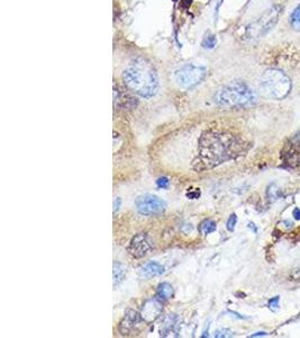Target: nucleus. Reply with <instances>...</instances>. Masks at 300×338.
Segmentation results:
<instances>
[{"label": "nucleus", "mask_w": 300, "mask_h": 338, "mask_svg": "<svg viewBox=\"0 0 300 338\" xmlns=\"http://www.w3.org/2000/svg\"><path fill=\"white\" fill-rule=\"evenodd\" d=\"M243 150L235 135L225 132H207L199 142L198 169H210L234 159Z\"/></svg>", "instance_id": "obj_1"}, {"label": "nucleus", "mask_w": 300, "mask_h": 338, "mask_svg": "<svg viewBox=\"0 0 300 338\" xmlns=\"http://www.w3.org/2000/svg\"><path fill=\"white\" fill-rule=\"evenodd\" d=\"M123 81L134 94L149 99L157 94L158 77L153 67L144 59H135L123 71Z\"/></svg>", "instance_id": "obj_2"}, {"label": "nucleus", "mask_w": 300, "mask_h": 338, "mask_svg": "<svg viewBox=\"0 0 300 338\" xmlns=\"http://www.w3.org/2000/svg\"><path fill=\"white\" fill-rule=\"evenodd\" d=\"M214 100L219 107L245 108L256 103V95L246 84L233 81L221 87L215 94Z\"/></svg>", "instance_id": "obj_3"}, {"label": "nucleus", "mask_w": 300, "mask_h": 338, "mask_svg": "<svg viewBox=\"0 0 300 338\" xmlns=\"http://www.w3.org/2000/svg\"><path fill=\"white\" fill-rule=\"evenodd\" d=\"M260 89L269 98L282 99L291 90V80L281 70L268 69L261 76Z\"/></svg>", "instance_id": "obj_4"}, {"label": "nucleus", "mask_w": 300, "mask_h": 338, "mask_svg": "<svg viewBox=\"0 0 300 338\" xmlns=\"http://www.w3.org/2000/svg\"><path fill=\"white\" fill-rule=\"evenodd\" d=\"M206 75V68L192 64L181 66L174 71V80L181 88H191L204 79Z\"/></svg>", "instance_id": "obj_5"}, {"label": "nucleus", "mask_w": 300, "mask_h": 338, "mask_svg": "<svg viewBox=\"0 0 300 338\" xmlns=\"http://www.w3.org/2000/svg\"><path fill=\"white\" fill-rule=\"evenodd\" d=\"M279 17V9L271 8L265 12L262 16L259 17L252 24H250L246 30V34L250 38H258L267 34L274 26Z\"/></svg>", "instance_id": "obj_6"}, {"label": "nucleus", "mask_w": 300, "mask_h": 338, "mask_svg": "<svg viewBox=\"0 0 300 338\" xmlns=\"http://www.w3.org/2000/svg\"><path fill=\"white\" fill-rule=\"evenodd\" d=\"M135 207L139 214L146 216H156L161 214L167 207L166 202L160 197L151 194L138 196L135 201Z\"/></svg>", "instance_id": "obj_7"}, {"label": "nucleus", "mask_w": 300, "mask_h": 338, "mask_svg": "<svg viewBox=\"0 0 300 338\" xmlns=\"http://www.w3.org/2000/svg\"><path fill=\"white\" fill-rule=\"evenodd\" d=\"M152 248V244L149 241L147 235L138 234L134 237L130 241L128 250L132 256L135 258H142L146 255Z\"/></svg>", "instance_id": "obj_8"}, {"label": "nucleus", "mask_w": 300, "mask_h": 338, "mask_svg": "<svg viewBox=\"0 0 300 338\" xmlns=\"http://www.w3.org/2000/svg\"><path fill=\"white\" fill-rule=\"evenodd\" d=\"M162 312V301L159 300L156 297L153 299H149L146 302L143 304L142 311H141V317L144 319L145 322H153L157 318L161 315Z\"/></svg>", "instance_id": "obj_9"}, {"label": "nucleus", "mask_w": 300, "mask_h": 338, "mask_svg": "<svg viewBox=\"0 0 300 338\" xmlns=\"http://www.w3.org/2000/svg\"><path fill=\"white\" fill-rule=\"evenodd\" d=\"M139 276L143 278H152L164 273V267L158 262H148L144 264L138 270Z\"/></svg>", "instance_id": "obj_10"}, {"label": "nucleus", "mask_w": 300, "mask_h": 338, "mask_svg": "<svg viewBox=\"0 0 300 338\" xmlns=\"http://www.w3.org/2000/svg\"><path fill=\"white\" fill-rule=\"evenodd\" d=\"M138 320V315L133 310L127 311L126 315L124 316L123 320L119 323V331L122 335H128L130 331L134 329L135 325Z\"/></svg>", "instance_id": "obj_11"}, {"label": "nucleus", "mask_w": 300, "mask_h": 338, "mask_svg": "<svg viewBox=\"0 0 300 338\" xmlns=\"http://www.w3.org/2000/svg\"><path fill=\"white\" fill-rule=\"evenodd\" d=\"M178 328V317L176 315H168L161 325V336L168 337L171 334L177 332Z\"/></svg>", "instance_id": "obj_12"}, {"label": "nucleus", "mask_w": 300, "mask_h": 338, "mask_svg": "<svg viewBox=\"0 0 300 338\" xmlns=\"http://www.w3.org/2000/svg\"><path fill=\"white\" fill-rule=\"evenodd\" d=\"M173 296V288L171 284H169L167 282H163L161 284H159V287L157 289V298L159 300L167 301L169 299H171Z\"/></svg>", "instance_id": "obj_13"}, {"label": "nucleus", "mask_w": 300, "mask_h": 338, "mask_svg": "<svg viewBox=\"0 0 300 338\" xmlns=\"http://www.w3.org/2000/svg\"><path fill=\"white\" fill-rule=\"evenodd\" d=\"M127 274V268L126 266H124L123 264L120 263H114V287L118 286L120 282H123V279L125 278Z\"/></svg>", "instance_id": "obj_14"}, {"label": "nucleus", "mask_w": 300, "mask_h": 338, "mask_svg": "<svg viewBox=\"0 0 300 338\" xmlns=\"http://www.w3.org/2000/svg\"><path fill=\"white\" fill-rule=\"evenodd\" d=\"M216 223L212 220H205V221H202L201 223L199 224V233L202 235V236H207V235H209L211 233H214V231L216 230Z\"/></svg>", "instance_id": "obj_15"}, {"label": "nucleus", "mask_w": 300, "mask_h": 338, "mask_svg": "<svg viewBox=\"0 0 300 338\" xmlns=\"http://www.w3.org/2000/svg\"><path fill=\"white\" fill-rule=\"evenodd\" d=\"M290 24L294 30L300 31V4L296 7L290 16Z\"/></svg>", "instance_id": "obj_16"}, {"label": "nucleus", "mask_w": 300, "mask_h": 338, "mask_svg": "<svg viewBox=\"0 0 300 338\" xmlns=\"http://www.w3.org/2000/svg\"><path fill=\"white\" fill-rule=\"evenodd\" d=\"M236 223H237V216H236V214H232L229 218V220H227V223H226L227 230L234 231Z\"/></svg>", "instance_id": "obj_17"}, {"label": "nucleus", "mask_w": 300, "mask_h": 338, "mask_svg": "<svg viewBox=\"0 0 300 338\" xmlns=\"http://www.w3.org/2000/svg\"><path fill=\"white\" fill-rule=\"evenodd\" d=\"M169 184H170V181L168 177H160L157 181V187L161 188V190H166L169 187Z\"/></svg>", "instance_id": "obj_18"}, {"label": "nucleus", "mask_w": 300, "mask_h": 338, "mask_svg": "<svg viewBox=\"0 0 300 338\" xmlns=\"http://www.w3.org/2000/svg\"><path fill=\"white\" fill-rule=\"evenodd\" d=\"M234 336V331L230 329H218L215 332V337H232Z\"/></svg>", "instance_id": "obj_19"}, {"label": "nucleus", "mask_w": 300, "mask_h": 338, "mask_svg": "<svg viewBox=\"0 0 300 338\" xmlns=\"http://www.w3.org/2000/svg\"><path fill=\"white\" fill-rule=\"evenodd\" d=\"M199 196H200V191L199 190H196L195 192H188L187 193V197L190 200H196Z\"/></svg>", "instance_id": "obj_20"}, {"label": "nucleus", "mask_w": 300, "mask_h": 338, "mask_svg": "<svg viewBox=\"0 0 300 338\" xmlns=\"http://www.w3.org/2000/svg\"><path fill=\"white\" fill-rule=\"evenodd\" d=\"M269 306L271 309H278L279 307V298L275 297L272 300L269 301Z\"/></svg>", "instance_id": "obj_21"}, {"label": "nucleus", "mask_w": 300, "mask_h": 338, "mask_svg": "<svg viewBox=\"0 0 300 338\" xmlns=\"http://www.w3.org/2000/svg\"><path fill=\"white\" fill-rule=\"evenodd\" d=\"M120 203H122V200H120L119 197H117V199H115V201H114V213H115L116 211H118L119 206H120Z\"/></svg>", "instance_id": "obj_22"}, {"label": "nucleus", "mask_w": 300, "mask_h": 338, "mask_svg": "<svg viewBox=\"0 0 300 338\" xmlns=\"http://www.w3.org/2000/svg\"><path fill=\"white\" fill-rule=\"evenodd\" d=\"M293 148H299L300 149V132L297 134L296 139L293 140Z\"/></svg>", "instance_id": "obj_23"}, {"label": "nucleus", "mask_w": 300, "mask_h": 338, "mask_svg": "<svg viewBox=\"0 0 300 338\" xmlns=\"http://www.w3.org/2000/svg\"><path fill=\"white\" fill-rule=\"evenodd\" d=\"M293 216H294V218H296L297 220H299V219H300V210H298V209L294 210V211H293Z\"/></svg>", "instance_id": "obj_24"}, {"label": "nucleus", "mask_w": 300, "mask_h": 338, "mask_svg": "<svg viewBox=\"0 0 300 338\" xmlns=\"http://www.w3.org/2000/svg\"><path fill=\"white\" fill-rule=\"evenodd\" d=\"M267 334L265 332H256V334L251 335V337H258V336H265Z\"/></svg>", "instance_id": "obj_25"}]
</instances>
